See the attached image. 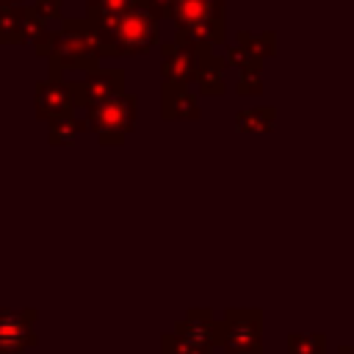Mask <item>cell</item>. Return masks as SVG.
<instances>
[{
	"mask_svg": "<svg viewBox=\"0 0 354 354\" xmlns=\"http://www.w3.org/2000/svg\"><path fill=\"white\" fill-rule=\"evenodd\" d=\"M88 122H83V119H75V116H61V119H53L50 122V144H55V147H61V144H75V138L83 133V127H86Z\"/></svg>",
	"mask_w": 354,
	"mask_h": 354,
	"instance_id": "5bb4252c",
	"label": "cell"
},
{
	"mask_svg": "<svg viewBox=\"0 0 354 354\" xmlns=\"http://www.w3.org/2000/svg\"><path fill=\"white\" fill-rule=\"evenodd\" d=\"M33 310H0V354H22L36 343Z\"/></svg>",
	"mask_w": 354,
	"mask_h": 354,
	"instance_id": "8992f818",
	"label": "cell"
},
{
	"mask_svg": "<svg viewBox=\"0 0 354 354\" xmlns=\"http://www.w3.org/2000/svg\"><path fill=\"white\" fill-rule=\"evenodd\" d=\"M274 119H277V113L268 105L266 108H249V111H241L235 116V127L241 133H266L274 127Z\"/></svg>",
	"mask_w": 354,
	"mask_h": 354,
	"instance_id": "4fadbf2b",
	"label": "cell"
},
{
	"mask_svg": "<svg viewBox=\"0 0 354 354\" xmlns=\"http://www.w3.org/2000/svg\"><path fill=\"white\" fill-rule=\"evenodd\" d=\"M75 91L77 108H94L111 97L124 94V72L122 69H91L88 77L69 83Z\"/></svg>",
	"mask_w": 354,
	"mask_h": 354,
	"instance_id": "5b68a950",
	"label": "cell"
},
{
	"mask_svg": "<svg viewBox=\"0 0 354 354\" xmlns=\"http://www.w3.org/2000/svg\"><path fill=\"white\" fill-rule=\"evenodd\" d=\"M136 105H138L136 94H119L88 108L86 122L97 133L100 144H122L127 138V133L136 124Z\"/></svg>",
	"mask_w": 354,
	"mask_h": 354,
	"instance_id": "3957f363",
	"label": "cell"
},
{
	"mask_svg": "<svg viewBox=\"0 0 354 354\" xmlns=\"http://www.w3.org/2000/svg\"><path fill=\"white\" fill-rule=\"evenodd\" d=\"M260 91H263L260 69H246V72H241V77H238V94L246 97V94H260Z\"/></svg>",
	"mask_w": 354,
	"mask_h": 354,
	"instance_id": "ac0fdd59",
	"label": "cell"
},
{
	"mask_svg": "<svg viewBox=\"0 0 354 354\" xmlns=\"http://www.w3.org/2000/svg\"><path fill=\"white\" fill-rule=\"evenodd\" d=\"M102 33V55H141L158 41V17L147 0H136L122 14L91 19Z\"/></svg>",
	"mask_w": 354,
	"mask_h": 354,
	"instance_id": "6da1fadb",
	"label": "cell"
},
{
	"mask_svg": "<svg viewBox=\"0 0 354 354\" xmlns=\"http://www.w3.org/2000/svg\"><path fill=\"white\" fill-rule=\"evenodd\" d=\"M77 108L75 102V91L69 83L50 77V80H39L36 83V116L39 119H61V116H72V111Z\"/></svg>",
	"mask_w": 354,
	"mask_h": 354,
	"instance_id": "52a82bcc",
	"label": "cell"
},
{
	"mask_svg": "<svg viewBox=\"0 0 354 354\" xmlns=\"http://www.w3.org/2000/svg\"><path fill=\"white\" fill-rule=\"evenodd\" d=\"M205 50H213V47H199V44H194L188 39H180V36L171 44H166L163 47V61H160L163 83H180V86L194 83Z\"/></svg>",
	"mask_w": 354,
	"mask_h": 354,
	"instance_id": "277c9868",
	"label": "cell"
},
{
	"mask_svg": "<svg viewBox=\"0 0 354 354\" xmlns=\"http://www.w3.org/2000/svg\"><path fill=\"white\" fill-rule=\"evenodd\" d=\"M160 108L163 119H199V105L194 94L180 83H163Z\"/></svg>",
	"mask_w": 354,
	"mask_h": 354,
	"instance_id": "30bf717a",
	"label": "cell"
},
{
	"mask_svg": "<svg viewBox=\"0 0 354 354\" xmlns=\"http://www.w3.org/2000/svg\"><path fill=\"white\" fill-rule=\"evenodd\" d=\"M227 66H230L227 58L216 55L213 50H205L196 77H194V83L199 86V94H224V69Z\"/></svg>",
	"mask_w": 354,
	"mask_h": 354,
	"instance_id": "8fae6325",
	"label": "cell"
},
{
	"mask_svg": "<svg viewBox=\"0 0 354 354\" xmlns=\"http://www.w3.org/2000/svg\"><path fill=\"white\" fill-rule=\"evenodd\" d=\"M25 8L22 6H0V41L19 44L25 41Z\"/></svg>",
	"mask_w": 354,
	"mask_h": 354,
	"instance_id": "7c38bea8",
	"label": "cell"
},
{
	"mask_svg": "<svg viewBox=\"0 0 354 354\" xmlns=\"http://www.w3.org/2000/svg\"><path fill=\"white\" fill-rule=\"evenodd\" d=\"M252 313H227L224 321V348L227 354H252L249 343H257V321H246Z\"/></svg>",
	"mask_w": 354,
	"mask_h": 354,
	"instance_id": "9c48e42d",
	"label": "cell"
},
{
	"mask_svg": "<svg viewBox=\"0 0 354 354\" xmlns=\"http://www.w3.org/2000/svg\"><path fill=\"white\" fill-rule=\"evenodd\" d=\"M50 69L58 77L61 69H97V61L102 58V33L100 28L83 19H66L61 30L50 39Z\"/></svg>",
	"mask_w": 354,
	"mask_h": 354,
	"instance_id": "7a4b0ae2",
	"label": "cell"
},
{
	"mask_svg": "<svg viewBox=\"0 0 354 354\" xmlns=\"http://www.w3.org/2000/svg\"><path fill=\"white\" fill-rule=\"evenodd\" d=\"M274 41L277 36L271 30H260V33H252V30H241L238 33V44H243L254 58L266 61L268 55H274Z\"/></svg>",
	"mask_w": 354,
	"mask_h": 354,
	"instance_id": "9a60e30c",
	"label": "cell"
},
{
	"mask_svg": "<svg viewBox=\"0 0 354 354\" xmlns=\"http://www.w3.org/2000/svg\"><path fill=\"white\" fill-rule=\"evenodd\" d=\"M224 58H227L230 66H238L241 72H246V69H260V64H263L260 58H254V55H252L243 44H238V41L227 47V55H224Z\"/></svg>",
	"mask_w": 354,
	"mask_h": 354,
	"instance_id": "2e32d148",
	"label": "cell"
},
{
	"mask_svg": "<svg viewBox=\"0 0 354 354\" xmlns=\"http://www.w3.org/2000/svg\"><path fill=\"white\" fill-rule=\"evenodd\" d=\"M171 19L177 30L196 25H224V0H171Z\"/></svg>",
	"mask_w": 354,
	"mask_h": 354,
	"instance_id": "ba28073f",
	"label": "cell"
},
{
	"mask_svg": "<svg viewBox=\"0 0 354 354\" xmlns=\"http://www.w3.org/2000/svg\"><path fill=\"white\" fill-rule=\"evenodd\" d=\"M133 6L136 0H88V19H97L105 14H122Z\"/></svg>",
	"mask_w": 354,
	"mask_h": 354,
	"instance_id": "e0dca14e",
	"label": "cell"
},
{
	"mask_svg": "<svg viewBox=\"0 0 354 354\" xmlns=\"http://www.w3.org/2000/svg\"><path fill=\"white\" fill-rule=\"evenodd\" d=\"M44 22H50V19H58V14H61V0H33V6H30Z\"/></svg>",
	"mask_w": 354,
	"mask_h": 354,
	"instance_id": "d6986e66",
	"label": "cell"
}]
</instances>
